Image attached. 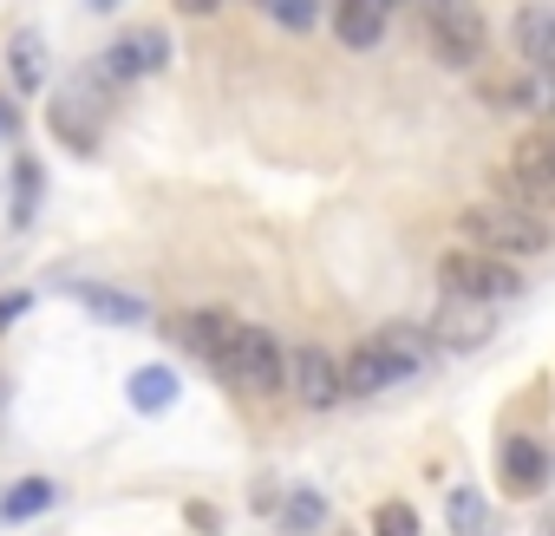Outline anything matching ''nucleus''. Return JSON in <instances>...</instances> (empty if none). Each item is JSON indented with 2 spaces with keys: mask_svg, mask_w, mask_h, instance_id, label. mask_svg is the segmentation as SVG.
<instances>
[{
  "mask_svg": "<svg viewBox=\"0 0 555 536\" xmlns=\"http://www.w3.org/2000/svg\"><path fill=\"white\" fill-rule=\"evenodd\" d=\"M170 66V34L164 27H131V34H118L112 47H105V60L92 66L105 86H131V79H151V73H164Z\"/></svg>",
  "mask_w": 555,
  "mask_h": 536,
  "instance_id": "0eeeda50",
  "label": "nucleus"
},
{
  "mask_svg": "<svg viewBox=\"0 0 555 536\" xmlns=\"http://www.w3.org/2000/svg\"><path fill=\"white\" fill-rule=\"evenodd\" d=\"M457 229L470 235V248H490V255H548L555 248V229L535 216V209H522V203H470L464 216H457Z\"/></svg>",
  "mask_w": 555,
  "mask_h": 536,
  "instance_id": "7ed1b4c3",
  "label": "nucleus"
},
{
  "mask_svg": "<svg viewBox=\"0 0 555 536\" xmlns=\"http://www.w3.org/2000/svg\"><path fill=\"white\" fill-rule=\"evenodd\" d=\"M451 529L457 536H483V497L477 490H451Z\"/></svg>",
  "mask_w": 555,
  "mask_h": 536,
  "instance_id": "4be33fe9",
  "label": "nucleus"
},
{
  "mask_svg": "<svg viewBox=\"0 0 555 536\" xmlns=\"http://www.w3.org/2000/svg\"><path fill=\"white\" fill-rule=\"evenodd\" d=\"M40 209V164L34 157H14V229H27Z\"/></svg>",
  "mask_w": 555,
  "mask_h": 536,
  "instance_id": "412c9836",
  "label": "nucleus"
},
{
  "mask_svg": "<svg viewBox=\"0 0 555 536\" xmlns=\"http://www.w3.org/2000/svg\"><path fill=\"white\" fill-rule=\"evenodd\" d=\"M125 393H131V406H138V412H151V419H157V412H170V406H177V393H183V386H177V373H170V367H138Z\"/></svg>",
  "mask_w": 555,
  "mask_h": 536,
  "instance_id": "f3484780",
  "label": "nucleus"
},
{
  "mask_svg": "<svg viewBox=\"0 0 555 536\" xmlns=\"http://www.w3.org/2000/svg\"><path fill=\"white\" fill-rule=\"evenodd\" d=\"M288 380H295V393H301V406H308V412H334V406L347 399V386H340V360H334V354H321V347L288 354Z\"/></svg>",
  "mask_w": 555,
  "mask_h": 536,
  "instance_id": "1a4fd4ad",
  "label": "nucleus"
},
{
  "mask_svg": "<svg viewBox=\"0 0 555 536\" xmlns=\"http://www.w3.org/2000/svg\"><path fill=\"white\" fill-rule=\"evenodd\" d=\"M496 183H503V196L522 203V209H555V125L516 138L509 170H503Z\"/></svg>",
  "mask_w": 555,
  "mask_h": 536,
  "instance_id": "423d86ee",
  "label": "nucleus"
},
{
  "mask_svg": "<svg viewBox=\"0 0 555 536\" xmlns=\"http://www.w3.org/2000/svg\"><path fill=\"white\" fill-rule=\"evenodd\" d=\"M73 295L86 302V315H92V321H112V328H144V321H151V308H144L138 295H125V289H99V282H73Z\"/></svg>",
  "mask_w": 555,
  "mask_h": 536,
  "instance_id": "2eb2a0df",
  "label": "nucleus"
},
{
  "mask_svg": "<svg viewBox=\"0 0 555 536\" xmlns=\"http://www.w3.org/2000/svg\"><path fill=\"white\" fill-rule=\"evenodd\" d=\"M274 523H282L288 536H308V529L327 523V497L308 490V484H295V490H282V503H274Z\"/></svg>",
  "mask_w": 555,
  "mask_h": 536,
  "instance_id": "dca6fc26",
  "label": "nucleus"
},
{
  "mask_svg": "<svg viewBox=\"0 0 555 536\" xmlns=\"http://www.w3.org/2000/svg\"><path fill=\"white\" fill-rule=\"evenodd\" d=\"M0 406H8V380H0Z\"/></svg>",
  "mask_w": 555,
  "mask_h": 536,
  "instance_id": "c85d7f7f",
  "label": "nucleus"
},
{
  "mask_svg": "<svg viewBox=\"0 0 555 536\" xmlns=\"http://www.w3.org/2000/svg\"><path fill=\"white\" fill-rule=\"evenodd\" d=\"M40 510H53V484L47 477H21L0 490V523H34Z\"/></svg>",
  "mask_w": 555,
  "mask_h": 536,
  "instance_id": "6ab92c4d",
  "label": "nucleus"
},
{
  "mask_svg": "<svg viewBox=\"0 0 555 536\" xmlns=\"http://www.w3.org/2000/svg\"><path fill=\"white\" fill-rule=\"evenodd\" d=\"M425 354H438L425 328H379L373 341H360V347L340 360V386H347L353 399L392 393V386H405V380L425 367Z\"/></svg>",
  "mask_w": 555,
  "mask_h": 536,
  "instance_id": "f03ea898",
  "label": "nucleus"
},
{
  "mask_svg": "<svg viewBox=\"0 0 555 536\" xmlns=\"http://www.w3.org/2000/svg\"><path fill=\"white\" fill-rule=\"evenodd\" d=\"M177 8H183V14H216L222 0H177Z\"/></svg>",
  "mask_w": 555,
  "mask_h": 536,
  "instance_id": "a878e982",
  "label": "nucleus"
},
{
  "mask_svg": "<svg viewBox=\"0 0 555 536\" xmlns=\"http://www.w3.org/2000/svg\"><path fill=\"white\" fill-rule=\"evenodd\" d=\"M21 131V118H14V105H0V138H14Z\"/></svg>",
  "mask_w": 555,
  "mask_h": 536,
  "instance_id": "bb28decb",
  "label": "nucleus"
},
{
  "mask_svg": "<svg viewBox=\"0 0 555 536\" xmlns=\"http://www.w3.org/2000/svg\"><path fill=\"white\" fill-rule=\"evenodd\" d=\"M425 14V40L444 66H477L483 47H490V27L477 14V0H418Z\"/></svg>",
  "mask_w": 555,
  "mask_h": 536,
  "instance_id": "39448f33",
  "label": "nucleus"
},
{
  "mask_svg": "<svg viewBox=\"0 0 555 536\" xmlns=\"http://www.w3.org/2000/svg\"><path fill=\"white\" fill-rule=\"evenodd\" d=\"M86 8H92V14H105V8H118V0H86Z\"/></svg>",
  "mask_w": 555,
  "mask_h": 536,
  "instance_id": "cd10ccee",
  "label": "nucleus"
},
{
  "mask_svg": "<svg viewBox=\"0 0 555 536\" xmlns=\"http://www.w3.org/2000/svg\"><path fill=\"white\" fill-rule=\"evenodd\" d=\"M92 105H99V99H86V92H60V99L47 105L53 138H60L66 151H79V157H92V151H99V118H92Z\"/></svg>",
  "mask_w": 555,
  "mask_h": 536,
  "instance_id": "f8f14e48",
  "label": "nucleus"
},
{
  "mask_svg": "<svg viewBox=\"0 0 555 536\" xmlns=\"http://www.w3.org/2000/svg\"><path fill=\"white\" fill-rule=\"evenodd\" d=\"M509 47L522 66L555 73V0H529V8L509 14Z\"/></svg>",
  "mask_w": 555,
  "mask_h": 536,
  "instance_id": "9d476101",
  "label": "nucleus"
},
{
  "mask_svg": "<svg viewBox=\"0 0 555 536\" xmlns=\"http://www.w3.org/2000/svg\"><path fill=\"white\" fill-rule=\"evenodd\" d=\"M255 8L288 34H314V21H321V0H255Z\"/></svg>",
  "mask_w": 555,
  "mask_h": 536,
  "instance_id": "aec40b11",
  "label": "nucleus"
},
{
  "mask_svg": "<svg viewBox=\"0 0 555 536\" xmlns=\"http://www.w3.org/2000/svg\"><path fill=\"white\" fill-rule=\"evenodd\" d=\"M438 289H444L451 302H483V308H496V302H516V295H522V276H516L503 255H490V248H451V255L438 261Z\"/></svg>",
  "mask_w": 555,
  "mask_h": 536,
  "instance_id": "20e7f679",
  "label": "nucleus"
},
{
  "mask_svg": "<svg viewBox=\"0 0 555 536\" xmlns=\"http://www.w3.org/2000/svg\"><path fill=\"white\" fill-rule=\"evenodd\" d=\"M27 308H34V295H21V289H14V295H0V328H14Z\"/></svg>",
  "mask_w": 555,
  "mask_h": 536,
  "instance_id": "b1692460",
  "label": "nucleus"
},
{
  "mask_svg": "<svg viewBox=\"0 0 555 536\" xmlns=\"http://www.w3.org/2000/svg\"><path fill=\"white\" fill-rule=\"evenodd\" d=\"M496 477H503V490H509V497H535V490L548 484V451H542L535 438H509V445H503Z\"/></svg>",
  "mask_w": 555,
  "mask_h": 536,
  "instance_id": "4468645a",
  "label": "nucleus"
},
{
  "mask_svg": "<svg viewBox=\"0 0 555 536\" xmlns=\"http://www.w3.org/2000/svg\"><path fill=\"white\" fill-rule=\"evenodd\" d=\"M483 105L496 112H535V118H555V73H516V79H483Z\"/></svg>",
  "mask_w": 555,
  "mask_h": 536,
  "instance_id": "9b49d317",
  "label": "nucleus"
},
{
  "mask_svg": "<svg viewBox=\"0 0 555 536\" xmlns=\"http://www.w3.org/2000/svg\"><path fill=\"white\" fill-rule=\"evenodd\" d=\"M8 66H14V86H21V92H40V86H47V47H40L34 27H21V34L8 40Z\"/></svg>",
  "mask_w": 555,
  "mask_h": 536,
  "instance_id": "a211bd4d",
  "label": "nucleus"
},
{
  "mask_svg": "<svg viewBox=\"0 0 555 536\" xmlns=\"http://www.w3.org/2000/svg\"><path fill=\"white\" fill-rule=\"evenodd\" d=\"M170 334H177L209 373H222V380L242 386V393H274V386L288 380V354H282V341H274L268 328H255V321L222 315V308H196V315L170 321Z\"/></svg>",
  "mask_w": 555,
  "mask_h": 536,
  "instance_id": "f257e3e1",
  "label": "nucleus"
},
{
  "mask_svg": "<svg viewBox=\"0 0 555 536\" xmlns=\"http://www.w3.org/2000/svg\"><path fill=\"white\" fill-rule=\"evenodd\" d=\"M373 536H418V510L412 503H379L373 510Z\"/></svg>",
  "mask_w": 555,
  "mask_h": 536,
  "instance_id": "5701e85b",
  "label": "nucleus"
},
{
  "mask_svg": "<svg viewBox=\"0 0 555 536\" xmlns=\"http://www.w3.org/2000/svg\"><path fill=\"white\" fill-rule=\"evenodd\" d=\"M183 516H190V523H196V529H216V523H222V516H216V510H209V503H190V510H183Z\"/></svg>",
  "mask_w": 555,
  "mask_h": 536,
  "instance_id": "393cba45",
  "label": "nucleus"
},
{
  "mask_svg": "<svg viewBox=\"0 0 555 536\" xmlns=\"http://www.w3.org/2000/svg\"><path fill=\"white\" fill-rule=\"evenodd\" d=\"M399 8V0H340L334 8V34H340V47H353V53H373L379 40H386V14Z\"/></svg>",
  "mask_w": 555,
  "mask_h": 536,
  "instance_id": "ddd939ff",
  "label": "nucleus"
},
{
  "mask_svg": "<svg viewBox=\"0 0 555 536\" xmlns=\"http://www.w3.org/2000/svg\"><path fill=\"white\" fill-rule=\"evenodd\" d=\"M431 347H444V354H470V347H483L490 334H496V308H483V302H451L444 295V308L431 315Z\"/></svg>",
  "mask_w": 555,
  "mask_h": 536,
  "instance_id": "6e6552de",
  "label": "nucleus"
}]
</instances>
